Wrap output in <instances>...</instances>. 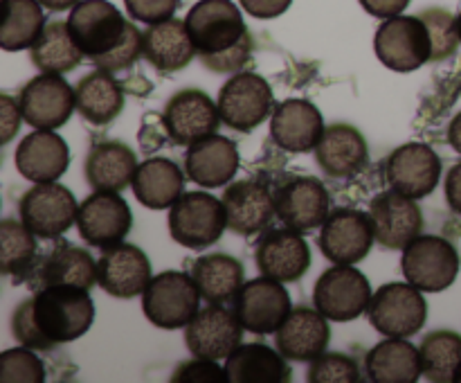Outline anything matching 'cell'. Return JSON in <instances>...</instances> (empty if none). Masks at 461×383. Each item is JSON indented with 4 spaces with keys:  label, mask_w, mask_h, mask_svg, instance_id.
Here are the masks:
<instances>
[{
    "label": "cell",
    "mask_w": 461,
    "mask_h": 383,
    "mask_svg": "<svg viewBox=\"0 0 461 383\" xmlns=\"http://www.w3.org/2000/svg\"><path fill=\"white\" fill-rule=\"evenodd\" d=\"M185 25L198 59L225 52L248 34L241 9L232 0H198L185 16Z\"/></svg>",
    "instance_id": "cell-8"
},
{
    "label": "cell",
    "mask_w": 461,
    "mask_h": 383,
    "mask_svg": "<svg viewBox=\"0 0 461 383\" xmlns=\"http://www.w3.org/2000/svg\"><path fill=\"white\" fill-rule=\"evenodd\" d=\"M0 243H3V275L12 278L14 284H23L34 266L39 246L36 234L23 221L3 219L0 223Z\"/></svg>",
    "instance_id": "cell-39"
},
{
    "label": "cell",
    "mask_w": 461,
    "mask_h": 383,
    "mask_svg": "<svg viewBox=\"0 0 461 383\" xmlns=\"http://www.w3.org/2000/svg\"><path fill=\"white\" fill-rule=\"evenodd\" d=\"M216 104L225 126L250 133L273 115L275 95L268 81L257 72H237L223 84Z\"/></svg>",
    "instance_id": "cell-7"
},
{
    "label": "cell",
    "mask_w": 461,
    "mask_h": 383,
    "mask_svg": "<svg viewBox=\"0 0 461 383\" xmlns=\"http://www.w3.org/2000/svg\"><path fill=\"white\" fill-rule=\"evenodd\" d=\"M239 162H241V156L234 140L212 133L187 149L185 171L198 187L216 189L230 185V180L239 171Z\"/></svg>",
    "instance_id": "cell-27"
},
{
    "label": "cell",
    "mask_w": 461,
    "mask_h": 383,
    "mask_svg": "<svg viewBox=\"0 0 461 383\" xmlns=\"http://www.w3.org/2000/svg\"><path fill=\"white\" fill-rule=\"evenodd\" d=\"M441 178V158L423 142H408L387 158V180L396 192L412 198L432 194Z\"/></svg>",
    "instance_id": "cell-22"
},
{
    "label": "cell",
    "mask_w": 461,
    "mask_h": 383,
    "mask_svg": "<svg viewBox=\"0 0 461 383\" xmlns=\"http://www.w3.org/2000/svg\"><path fill=\"white\" fill-rule=\"evenodd\" d=\"M185 174L169 158H149L133 176L135 198L149 210H167L185 194Z\"/></svg>",
    "instance_id": "cell-31"
},
{
    "label": "cell",
    "mask_w": 461,
    "mask_h": 383,
    "mask_svg": "<svg viewBox=\"0 0 461 383\" xmlns=\"http://www.w3.org/2000/svg\"><path fill=\"white\" fill-rule=\"evenodd\" d=\"M444 189L450 210H453L455 214H461V162L450 167V171L446 174Z\"/></svg>",
    "instance_id": "cell-52"
},
{
    "label": "cell",
    "mask_w": 461,
    "mask_h": 383,
    "mask_svg": "<svg viewBox=\"0 0 461 383\" xmlns=\"http://www.w3.org/2000/svg\"><path fill=\"white\" fill-rule=\"evenodd\" d=\"M68 30L81 52L93 61L124 39L129 21L108 0H81L68 16Z\"/></svg>",
    "instance_id": "cell-11"
},
{
    "label": "cell",
    "mask_w": 461,
    "mask_h": 383,
    "mask_svg": "<svg viewBox=\"0 0 461 383\" xmlns=\"http://www.w3.org/2000/svg\"><path fill=\"white\" fill-rule=\"evenodd\" d=\"M257 269L277 282H297L311 269V248L302 233L291 228L270 230L257 243Z\"/></svg>",
    "instance_id": "cell-23"
},
{
    "label": "cell",
    "mask_w": 461,
    "mask_h": 383,
    "mask_svg": "<svg viewBox=\"0 0 461 383\" xmlns=\"http://www.w3.org/2000/svg\"><path fill=\"white\" fill-rule=\"evenodd\" d=\"M315 160L329 178H354L369 162L367 140L356 126L338 122L324 129L315 147Z\"/></svg>",
    "instance_id": "cell-26"
},
{
    "label": "cell",
    "mask_w": 461,
    "mask_h": 383,
    "mask_svg": "<svg viewBox=\"0 0 461 383\" xmlns=\"http://www.w3.org/2000/svg\"><path fill=\"white\" fill-rule=\"evenodd\" d=\"M201 291L192 273L165 270L151 278L142 293V311L149 323L160 329L187 327L194 315L201 311Z\"/></svg>",
    "instance_id": "cell-2"
},
{
    "label": "cell",
    "mask_w": 461,
    "mask_h": 383,
    "mask_svg": "<svg viewBox=\"0 0 461 383\" xmlns=\"http://www.w3.org/2000/svg\"><path fill=\"white\" fill-rule=\"evenodd\" d=\"M225 369L230 383H288L293 378L286 356L264 342L239 345L225 359Z\"/></svg>",
    "instance_id": "cell-32"
},
{
    "label": "cell",
    "mask_w": 461,
    "mask_h": 383,
    "mask_svg": "<svg viewBox=\"0 0 461 383\" xmlns=\"http://www.w3.org/2000/svg\"><path fill=\"white\" fill-rule=\"evenodd\" d=\"M223 207L228 216V230L241 237L264 233L277 214L275 194L257 180H237L223 192Z\"/></svg>",
    "instance_id": "cell-25"
},
{
    "label": "cell",
    "mask_w": 461,
    "mask_h": 383,
    "mask_svg": "<svg viewBox=\"0 0 461 383\" xmlns=\"http://www.w3.org/2000/svg\"><path fill=\"white\" fill-rule=\"evenodd\" d=\"M43 5L39 0H3L0 48L5 52L30 50L45 30Z\"/></svg>",
    "instance_id": "cell-37"
},
{
    "label": "cell",
    "mask_w": 461,
    "mask_h": 383,
    "mask_svg": "<svg viewBox=\"0 0 461 383\" xmlns=\"http://www.w3.org/2000/svg\"><path fill=\"white\" fill-rule=\"evenodd\" d=\"M401 269L405 279L423 293H441L459 275V252L448 239L419 234L403 248Z\"/></svg>",
    "instance_id": "cell-4"
},
{
    "label": "cell",
    "mask_w": 461,
    "mask_h": 383,
    "mask_svg": "<svg viewBox=\"0 0 461 383\" xmlns=\"http://www.w3.org/2000/svg\"><path fill=\"white\" fill-rule=\"evenodd\" d=\"M329 341H331L329 318L309 306H295L275 336L277 350L288 360H300V363L315 360L320 354H324Z\"/></svg>",
    "instance_id": "cell-29"
},
{
    "label": "cell",
    "mask_w": 461,
    "mask_h": 383,
    "mask_svg": "<svg viewBox=\"0 0 461 383\" xmlns=\"http://www.w3.org/2000/svg\"><path fill=\"white\" fill-rule=\"evenodd\" d=\"M311 383H358L360 368L351 356L340 351H324L318 359L311 360L309 368Z\"/></svg>",
    "instance_id": "cell-43"
},
{
    "label": "cell",
    "mask_w": 461,
    "mask_h": 383,
    "mask_svg": "<svg viewBox=\"0 0 461 383\" xmlns=\"http://www.w3.org/2000/svg\"><path fill=\"white\" fill-rule=\"evenodd\" d=\"M448 142H450V147H453L455 151L461 156V113H457V115L453 117V122H450Z\"/></svg>",
    "instance_id": "cell-53"
},
{
    "label": "cell",
    "mask_w": 461,
    "mask_h": 383,
    "mask_svg": "<svg viewBox=\"0 0 461 383\" xmlns=\"http://www.w3.org/2000/svg\"><path fill=\"white\" fill-rule=\"evenodd\" d=\"M0 381H25L41 383L45 381V365L34 350L30 347H14V350L3 351L0 356Z\"/></svg>",
    "instance_id": "cell-42"
},
{
    "label": "cell",
    "mask_w": 461,
    "mask_h": 383,
    "mask_svg": "<svg viewBox=\"0 0 461 383\" xmlns=\"http://www.w3.org/2000/svg\"><path fill=\"white\" fill-rule=\"evenodd\" d=\"M23 117L32 129H59L77 111L75 88L54 72H43L23 86L18 95Z\"/></svg>",
    "instance_id": "cell-13"
},
{
    "label": "cell",
    "mask_w": 461,
    "mask_h": 383,
    "mask_svg": "<svg viewBox=\"0 0 461 383\" xmlns=\"http://www.w3.org/2000/svg\"><path fill=\"white\" fill-rule=\"evenodd\" d=\"M358 3L363 5V9L369 16L392 18L403 14L405 7L410 5V0H358Z\"/></svg>",
    "instance_id": "cell-51"
},
{
    "label": "cell",
    "mask_w": 461,
    "mask_h": 383,
    "mask_svg": "<svg viewBox=\"0 0 461 383\" xmlns=\"http://www.w3.org/2000/svg\"><path fill=\"white\" fill-rule=\"evenodd\" d=\"M252 59V36L248 32L241 41H239L234 48L225 50L221 54H212V57H201L203 66L212 72H219V75H237L243 68L248 66V61Z\"/></svg>",
    "instance_id": "cell-47"
},
{
    "label": "cell",
    "mask_w": 461,
    "mask_h": 383,
    "mask_svg": "<svg viewBox=\"0 0 461 383\" xmlns=\"http://www.w3.org/2000/svg\"><path fill=\"white\" fill-rule=\"evenodd\" d=\"M419 356L423 378L432 383L455 381V372L461 363V336L446 329L428 333L419 345Z\"/></svg>",
    "instance_id": "cell-40"
},
{
    "label": "cell",
    "mask_w": 461,
    "mask_h": 383,
    "mask_svg": "<svg viewBox=\"0 0 461 383\" xmlns=\"http://www.w3.org/2000/svg\"><path fill=\"white\" fill-rule=\"evenodd\" d=\"M378 61L394 72H414L432 61V43L421 16L385 18L374 36Z\"/></svg>",
    "instance_id": "cell-5"
},
{
    "label": "cell",
    "mask_w": 461,
    "mask_h": 383,
    "mask_svg": "<svg viewBox=\"0 0 461 383\" xmlns=\"http://www.w3.org/2000/svg\"><path fill=\"white\" fill-rule=\"evenodd\" d=\"M23 117L21 104L14 102L9 95H0V126H3V144H9L14 140V135L21 129Z\"/></svg>",
    "instance_id": "cell-49"
},
{
    "label": "cell",
    "mask_w": 461,
    "mask_h": 383,
    "mask_svg": "<svg viewBox=\"0 0 461 383\" xmlns=\"http://www.w3.org/2000/svg\"><path fill=\"white\" fill-rule=\"evenodd\" d=\"M369 219L374 223L378 246L385 251H403L423 230V212L417 198L390 189L369 203Z\"/></svg>",
    "instance_id": "cell-19"
},
{
    "label": "cell",
    "mask_w": 461,
    "mask_h": 383,
    "mask_svg": "<svg viewBox=\"0 0 461 383\" xmlns=\"http://www.w3.org/2000/svg\"><path fill=\"white\" fill-rule=\"evenodd\" d=\"M192 278L203 300L210 305H225L234 300L246 284L243 264L228 252H210V255L198 257L192 264Z\"/></svg>",
    "instance_id": "cell-36"
},
{
    "label": "cell",
    "mask_w": 461,
    "mask_h": 383,
    "mask_svg": "<svg viewBox=\"0 0 461 383\" xmlns=\"http://www.w3.org/2000/svg\"><path fill=\"white\" fill-rule=\"evenodd\" d=\"M372 287L365 273L351 264H336L324 270L313 288L315 309L333 323H351L367 311Z\"/></svg>",
    "instance_id": "cell-9"
},
{
    "label": "cell",
    "mask_w": 461,
    "mask_h": 383,
    "mask_svg": "<svg viewBox=\"0 0 461 383\" xmlns=\"http://www.w3.org/2000/svg\"><path fill=\"white\" fill-rule=\"evenodd\" d=\"M329 192L322 180L313 176H295L286 183L279 185L275 192V207L277 216L286 228L295 233H311L322 228L324 219L329 216Z\"/></svg>",
    "instance_id": "cell-20"
},
{
    "label": "cell",
    "mask_w": 461,
    "mask_h": 383,
    "mask_svg": "<svg viewBox=\"0 0 461 383\" xmlns=\"http://www.w3.org/2000/svg\"><path fill=\"white\" fill-rule=\"evenodd\" d=\"M34 291L57 284H75L81 288H93L97 284V261L90 257L86 248L75 243L61 242L54 243L50 251L39 252L25 279Z\"/></svg>",
    "instance_id": "cell-17"
},
{
    "label": "cell",
    "mask_w": 461,
    "mask_h": 383,
    "mask_svg": "<svg viewBox=\"0 0 461 383\" xmlns=\"http://www.w3.org/2000/svg\"><path fill=\"white\" fill-rule=\"evenodd\" d=\"M12 332H14V338H16L18 342H23V345L30 347V350H34V351H50L57 347L52 341H50V338L43 336V332H41L39 324H36L32 297L23 300L21 305L14 309Z\"/></svg>",
    "instance_id": "cell-45"
},
{
    "label": "cell",
    "mask_w": 461,
    "mask_h": 383,
    "mask_svg": "<svg viewBox=\"0 0 461 383\" xmlns=\"http://www.w3.org/2000/svg\"><path fill=\"white\" fill-rule=\"evenodd\" d=\"M243 324L237 311L223 305H210L194 315L185 327V345L189 354L223 360L241 345Z\"/></svg>",
    "instance_id": "cell-18"
},
{
    "label": "cell",
    "mask_w": 461,
    "mask_h": 383,
    "mask_svg": "<svg viewBox=\"0 0 461 383\" xmlns=\"http://www.w3.org/2000/svg\"><path fill=\"white\" fill-rule=\"evenodd\" d=\"M419 16L426 23L428 34H430L432 63H441L446 61V59L453 57L461 43L457 16H453V14L444 7L423 9Z\"/></svg>",
    "instance_id": "cell-41"
},
{
    "label": "cell",
    "mask_w": 461,
    "mask_h": 383,
    "mask_svg": "<svg viewBox=\"0 0 461 383\" xmlns=\"http://www.w3.org/2000/svg\"><path fill=\"white\" fill-rule=\"evenodd\" d=\"M234 311L248 332L277 333L293 311L291 293L286 291L284 282L261 275L243 284L234 297Z\"/></svg>",
    "instance_id": "cell-15"
},
{
    "label": "cell",
    "mask_w": 461,
    "mask_h": 383,
    "mask_svg": "<svg viewBox=\"0 0 461 383\" xmlns=\"http://www.w3.org/2000/svg\"><path fill=\"white\" fill-rule=\"evenodd\" d=\"M365 372L374 383H417L423 377L419 347L405 338L387 336L367 351Z\"/></svg>",
    "instance_id": "cell-33"
},
{
    "label": "cell",
    "mask_w": 461,
    "mask_h": 383,
    "mask_svg": "<svg viewBox=\"0 0 461 383\" xmlns=\"http://www.w3.org/2000/svg\"><path fill=\"white\" fill-rule=\"evenodd\" d=\"M421 293L408 279L383 284L367 306L372 327L390 338H408L421 332L428 318V305Z\"/></svg>",
    "instance_id": "cell-6"
},
{
    "label": "cell",
    "mask_w": 461,
    "mask_h": 383,
    "mask_svg": "<svg viewBox=\"0 0 461 383\" xmlns=\"http://www.w3.org/2000/svg\"><path fill=\"white\" fill-rule=\"evenodd\" d=\"M21 221L39 239H59L77 223L79 205L68 187L52 183H34L18 203Z\"/></svg>",
    "instance_id": "cell-10"
},
{
    "label": "cell",
    "mask_w": 461,
    "mask_h": 383,
    "mask_svg": "<svg viewBox=\"0 0 461 383\" xmlns=\"http://www.w3.org/2000/svg\"><path fill=\"white\" fill-rule=\"evenodd\" d=\"M241 7L250 14L252 18H261V21H270L282 14L288 12L293 0H239Z\"/></svg>",
    "instance_id": "cell-50"
},
{
    "label": "cell",
    "mask_w": 461,
    "mask_h": 383,
    "mask_svg": "<svg viewBox=\"0 0 461 383\" xmlns=\"http://www.w3.org/2000/svg\"><path fill=\"white\" fill-rule=\"evenodd\" d=\"M133 225V214L124 198L117 192L95 189L79 205L77 228L88 246L108 248L124 242Z\"/></svg>",
    "instance_id": "cell-16"
},
{
    "label": "cell",
    "mask_w": 461,
    "mask_h": 383,
    "mask_svg": "<svg viewBox=\"0 0 461 383\" xmlns=\"http://www.w3.org/2000/svg\"><path fill=\"white\" fill-rule=\"evenodd\" d=\"M14 162L23 178L32 183H52L66 174L70 165V149L54 131L36 129L21 140Z\"/></svg>",
    "instance_id": "cell-28"
},
{
    "label": "cell",
    "mask_w": 461,
    "mask_h": 383,
    "mask_svg": "<svg viewBox=\"0 0 461 383\" xmlns=\"http://www.w3.org/2000/svg\"><path fill=\"white\" fill-rule=\"evenodd\" d=\"M151 278V261L142 248L133 243L120 242L104 248L102 257L97 260V284L102 291L120 300L142 296Z\"/></svg>",
    "instance_id": "cell-21"
},
{
    "label": "cell",
    "mask_w": 461,
    "mask_h": 383,
    "mask_svg": "<svg viewBox=\"0 0 461 383\" xmlns=\"http://www.w3.org/2000/svg\"><path fill=\"white\" fill-rule=\"evenodd\" d=\"M196 48L192 43L187 25L178 18L149 25L144 32V59L158 72H178L192 63Z\"/></svg>",
    "instance_id": "cell-34"
},
{
    "label": "cell",
    "mask_w": 461,
    "mask_h": 383,
    "mask_svg": "<svg viewBox=\"0 0 461 383\" xmlns=\"http://www.w3.org/2000/svg\"><path fill=\"white\" fill-rule=\"evenodd\" d=\"M167 135L180 147H192L198 140L216 133L223 124L219 104L198 88H185L171 95L162 115Z\"/></svg>",
    "instance_id": "cell-14"
},
{
    "label": "cell",
    "mask_w": 461,
    "mask_h": 383,
    "mask_svg": "<svg viewBox=\"0 0 461 383\" xmlns=\"http://www.w3.org/2000/svg\"><path fill=\"white\" fill-rule=\"evenodd\" d=\"M84 57L86 54L68 30V21H50L39 41L30 48L32 63L41 72H54V75L75 70Z\"/></svg>",
    "instance_id": "cell-38"
},
{
    "label": "cell",
    "mask_w": 461,
    "mask_h": 383,
    "mask_svg": "<svg viewBox=\"0 0 461 383\" xmlns=\"http://www.w3.org/2000/svg\"><path fill=\"white\" fill-rule=\"evenodd\" d=\"M140 57H144V34L133 25V23H129V30H126L124 39H122L111 52L93 59V63L99 70L120 72L135 66V61H138Z\"/></svg>",
    "instance_id": "cell-44"
},
{
    "label": "cell",
    "mask_w": 461,
    "mask_h": 383,
    "mask_svg": "<svg viewBox=\"0 0 461 383\" xmlns=\"http://www.w3.org/2000/svg\"><path fill=\"white\" fill-rule=\"evenodd\" d=\"M77 111L95 126L108 124L124 108V88L108 70H93L81 77L75 86Z\"/></svg>",
    "instance_id": "cell-35"
},
{
    "label": "cell",
    "mask_w": 461,
    "mask_h": 383,
    "mask_svg": "<svg viewBox=\"0 0 461 383\" xmlns=\"http://www.w3.org/2000/svg\"><path fill=\"white\" fill-rule=\"evenodd\" d=\"M324 129L322 113L306 99H284L270 115V138L288 153H306L318 147Z\"/></svg>",
    "instance_id": "cell-24"
},
{
    "label": "cell",
    "mask_w": 461,
    "mask_h": 383,
    "mask_svg": "<svg viewBox=\"0 0 461 383\" xmlns=\"http://www.w3.org/2000/svg\"><path fill=\"white\" fill-rule=\"evenodd\" d=\"M32 305H34L36 324L54 345L77 341L95 323V302L88 288L75 284L39 288L32 297Z\"/></svg>",
    "instance_id": "cell-1"
},
{
    "label": "cell",
    "mask_w": 461,
    "mask_h": 383,
    "mask_svg": "<svg viewBox=\"0 0 461 383\" xmlns=\"http://www.w3.org/2000/svg\"><path fill=\"white\" fill-rule=\"evenodd\" d=\"M183 0H124L126 14L133 21L156 25V23L169 21L178 12Z\"/></svg>",
    "instance_id": "cell-48"
},
{
    "label": "cell",
    "mask_w": 461,
    "mask_h": 383,
    "mask_svg": "<svg viewBox=\"0 0 461 383\" xmlns=\"http://www.w3.org/2000/svg\"><path fill=\"white\" fill-rule=\"evenodd\" d=\"M455 383H461V363H459L457 372H455Z\"/></svg>",
    "instance_id": "cell-55"
},
{
    "label": "cell",
    "mask_w": 461,
    "mask_h": 383,
    "mask_svg": "<svg viewBox=\"0 0 461 383\" xmlns=\"http://www.w3.org/2000/svg\"><path fill=\"white\" fill-rule=\"evenodd\" d=\"M171 381L178 383H225L228 378V369L221 368L219 360L214 359H203V356H194L192 360H185L176 368V372L171 374Z\"/></svg>",
    "instance_id": "cell-46"
},
{
    "label": "cell",
    "mask_w": 461,
    "mask_h": 383,
    "mask_svg": "<svg viewBox=\"0 0 461 383\" xmlns=\"http://www.w3.org/2000/svg\"><path fill=\"white\" fill-rule=\"evenodd\" d=\"M228 228L223 201L207 192H187L171 205V239L189 251H205L223 237Z\"/></svg>",
    "instance_id": "cell-3"
},
{
    "label": "cell",
    "mask_w": 461,
    "mask_h": 383,
    "mask_svg": "<svg viewBox=\"0 0 461 383\" xmlns=\"http://www.w3.org/2000/svg\"><path fill=\"white\" fill-rule=\"evenodd\" d=\"M84 171L93 189L122 192L133 183V176L138 171V156L129 144L120 140H104L88 151Z\"/></svg>",
    "instance_id": "cell-30"
},
{
    "label": "cell",
    "mask_w": 461,
    "mask_h": 383,
    "mask_svg": "<svg viewBox=\"0 0 461 383\" xmlns=\"http://www.w3.org/2000/svg\"><path fill=\"white\" fill-rule=\"evenodd\" d=\"M457 27H459V39H461V12H459V16H457Z\"/></svg>",
    "instance_id": "cell-56"
},
{
    "label": "cell",
    "mask_w": 461,
    "mask_h": 383,
    "mask_svg": "<svg viewBox=\"0 0 461 383\" xmlns=\"http://www.w3.org/2000/svg\"><path fill=\"white\" fill-rule=\"evenodd\" d=\"M376 234L367 212L338 207L320 228V251L333 264H358L372 251Z\"/></svg>",
    "instance_id": "cell-12"
},
{
    "label": "cell",
    "mask_w": 461,
    "mask_h": 383,
    "mask_svg": "<svg viewBox=\"0 0 461 383\" xmlns=\"http://www.w3.org/2000/svg\"><path fill=\"white\" fill-rule=\"evenodd\" d=\"M45 9L50 12H66V9H72L75 5H79L81 0H39Z\"/></svg>",
    "instance_id": "cell-54"
}]
</instances>
